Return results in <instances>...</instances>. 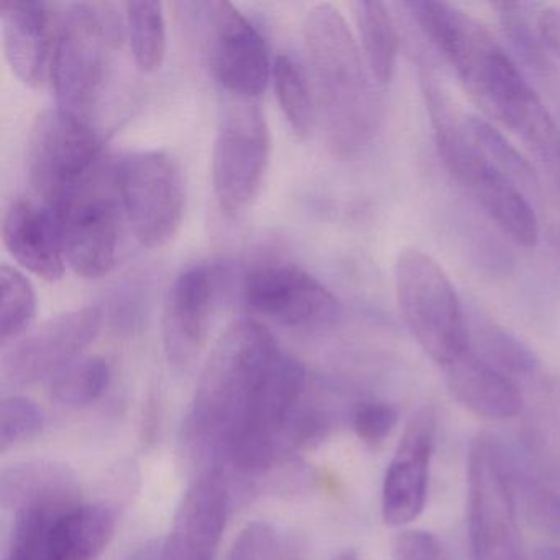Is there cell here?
Listing matches in <instances>:
<instances>
[{
    "label": "cell",
    "mask_w": 560,
    "mask_h": 560,
    "mask_svg": "<svg viewBox=\"0 0 560 560\" xmlns=\"http://www.w3.org/2000/svg\"><path fill=\"white\" fill-rule=\"evenodd\" d=\"M468 346L508 376H529L539 366V360L523 340L490 320H475L474 326H468Z\"/></svg>",
    "instance_id": "obj_26"
},
{
    "label": "cell",
    "mask_w": 560,
    "mask_h": 560,
    "mask_svg": "<svg viewBox=\"0 0 560 560\" xmlns=\"http://www.w3.org/2000/svg\"><path fill=\"white\" fill-rule=\"evenodd\" d=\"M467 129L475 145L498 170L523 189L536 188L537 176L533 166L497 129L478 117H468Z\"/></svg>",
    "instance_id": "obj_30"
},
{
    "label": "cell",
    "mask_w": 560,
    "mask_h": 560,
    "mask_svg": "<svg viewBox=\"0 0 560 560\" xmlns=\"http://www.w3.org/2000/svg\"><path fill=\"white\" fill-rule=\"evenodd\" d=\"M304 366L281 352L232 432L224 460L241 474H264L307 435L323 431V416L304 411Z\"/></svg>",
    "instance_id": "obj_4"
},
{
    "label": "cell",
    "mask_w": 560,
    "mask_h": 560,
    "mask_svg": "<svg viewBox=\"0 0 560 560\" xmlns=\"http://www.w3.org/2000/svg\"><path fill=\"white\" fill-rule=\"evenodd\" d=\"M396 301L402 323L421 349L444 369L468 349V323L441 265L418 248L399 254Z\"/></svg>",
    "instance_id": "obj_7"
},
{
    "label": "cell",
    "mask_w": 560,
    "mask_h": 560,
    "mask_svg": "<svg viewBox=\"0 0 560 560\" xmlns=\"http://www.w3.org/2000/svg\"><path fill=\"white\" fill-rule=\"evenodd\" d=\"M438 149L448 172L474 195L488 218L521 247H536L539 221L524 189L480 152L468 129Z\"/></svg>",
    "instance_id": "obj_11"
},
{
    "label": "cell",
    "mask_w": 560,
    "mask_h": 560,
    "mask_svg": "<svg viewBox=\"0 0 560 560\" xmlns=\"http://www.w3.org/2000/svg\"><path fill=\"white\" fill-rule=\"evenodd\" d=\"M303 31L327 142L337 155H359L376 129L372 74L362 50L334 5H314Z\"/></svg>",
    "instance_id": "obj_2"
},
{
    "label": "cell",
    "mask_w": 560,
    "mask_h": 560,
    "mask_svg": "<svg viewBox=\"0 0 560 560\" xmlns=\"http://www.w3.org/2000/svg\"><path fill=\"white\" fill-rule=\"evenodd\" d=\"M37 314V294L18 268H0V342L2 347L31 329Z\"/></svg>",
    "instance_id": "obj_29"
},
{
    "label": "cell",
    "mask_w": 560,
    "mask_h": 560,
    "mask_svg": "<svg viewBox=\"0 0 560 560\" xmlns=\"http://www.w3.org/2000/svg\"><path fill=\"white\" fill-rule=\"evenodd\" d=\"M398 424V409L383 401H365L357 406L352 425L363 444L378 447L395 431Z\"/></svg>",
    "instance_id": "obj_34"
},
{
    "label": "cell",
    "mask_w": 560,
    "mask_h": 560,
    "mask_svg": "<svg viewBox=\"0 0 560 560\" xmlns=\"http://www.w3.org/2000/svg\"><path fill=\"white\" fill-rule=\"evenodd\" d=\"M271 560H303L300 542L293 537H280Z\"/></svg>",
    "instance_id": "obj_38"
},
{
    "label": "cell",
    "mask_w": 560,
    "mask_h": 560,
    "mask_svg": "<svg viewBox=\"0 0 560 560\" xmlns=\"http://www.w3.org/2000/svg\"><path fill=\"white\" fill-rule=\"evenodd\" d=\"M500 14L501 27L510 40L521 60L540 77H549L552 73V63L546 47L540 42L537 28H533L527 18V5L523 4H497Z\"/></svg>",
    "instance_id": "obj_31"
},
{
    "label": "cell",
    "mask_w": 560,
    "mask_h": 560,
    "mask_svg": "<svg viewBox=\"0 0 560 560\" xmlns=\"http://www.w3.org/2000/svg\"><path fill=\"white\" fill-rule=\"evenodd\" d=\"M444 370L452 398L474 415L491 421H506L520 415L523 396L516 383L485 362L470 346Z\"/></svg>",
    "instance_id": "obj_21"
},
{
    "label": "cell",
    "mask_w": 560,
    "mask_h": 560,
    "mask_svg": "<svg viewBox=\"0 0 560 560\" xmlns=\"http://www.w3.org/2000/svg\"><path fill=\"white\" fill-rule=\"evenodd\" d=\"M110 366L103 357H81L51 380V398L68 408L93 405L106 393Z\"/></svg>",
    "instance_id": "obj_28"
},
{
    "label": "cell",
    "mask_w": 560,
    "mask_h": 560,
    "mask_svg": "<svg viewBox=\"0 0 560 560\" xmlns=\"http://www.w3.org/2000/svg\"><path fill=\"white\" fill-rule=\"evenodd\" d=\"M534 560H560V546H544L536 550Z\"/></svg>",
    "instance_id": "obj_39"
},
{
    "label": "cell",
    "mask_w": 560,
    "mask_h": 560,
    "mask_svg": "<svg viewBox=\"0 0 560 560\" xmlns=\"http://www.w3.org/2000/svg\"><path fill=\"white\" fill-rule=\"evenodd\" d=\"M467 530L471 560H527L517 526L513 462L490 434L468 451Z\"/></svg>",
    "instance_id": "obj_6"
},
{
    "label": "cell",
    "mask_w": 560,
    "mask_h": 560,
    "mask_svg": "<svg viewBox=\"0 0 560 560\" xmlns=\"http://www.w3.org/2000/svg\"><path fill=\"white\" fill-rule=\"evenodd\" d=\"M211 24V67L229 96L257 100L271 77L267 45L252 22L225 0L206 4Z\"/></svg>",
    "instance_id": "obj_14"
},
{
    "label": "cell",
    "mask_w": 560,
    "mask_h": 560,
    "mask_svg": "<svg viewBox=\"0 0 560 560\" xmlns=\"http://www.w3.org/2000/svg\"><path fill=\"white\" fill-rule=\"evenodd\" d=\"M536 28L546 50L560 58V8L544 9L537 18Z\"/></svg>",
    "instance_id": "obj_37"
},
{
    "label": "cell",
    "mask_w": 560,
    "mask_h": 560,
    "mask_svg": "<svg viewBox=\"0 0 560 560\" xmlns=\"http://www.w3.org/2000/svg\"><path fill=\"white\" fill-rule=\"evenodd\" d=\"M58 27L51 86L61 109L88 120L110 80L116 31L107 15L91 4L70 5Z\"/></svg>",
    "instance_id": "obj_8"
},
{
    "label": "cell",
    "mask_w": 560,
    "mask_h": 560,
    "mask_svg": "<svg viewBox=\"0 0 560 560\" xmlns=\"http://www.w3.org/2000/svg\"><path fill=\"white\" fill-rule=\"evenodd\" d=\"M103 142L88 120L55 107L38 114L28 139V178L57 211L101 185Z\"/></svg>",
    "instance_id": "obj_5"
},
{
    "label": "cell",
    "mask_w": 560,
    "mask_h": 560,
    "mask_svg": "<svg viewBox=\"0 0 560 560\" xmlns=\"http://www.w3.org/2000/svg\"><path fill=\"white\" fill-rule=\"evenodd\" d=\"M45 415L24 396H9L0 405V451L5 452L40 434Z\"/></svg>",
    "instance_id": "obj_32"
},
{
    "label": "cell",
    "mask_w": 560,
    "mask_h": 560,
    "mask_svg": "<svg viewBox=\"0 0 560 560\" xmlns=\"http://www.w3.org/2000/svg\"><path fill=\"white\" fill-rule=\"evenodd\" d=\"M435 435L438 412L432 406L419 409L406 424L383 478L382 516L386 526H406L424 511Z\"/></svg>",
    "instance_id": "obj_16"
},
{
    "label": "cell",
    "mask_w": 560,
    "mask_h": 560,
    "mask_svg": "<svg viewBox=\"0 0 560 560\" xmlns=\"http://www.w3.org/2000/svg\"><path fill=\"white\" fill-rule=\"evenodd\" d=\"M275 94L281 113L288 124L301 139H306L314 127L316 109H314L313 88L300 65L290 55H278L271 68Z\"/></svg>",
    "instance_id": "obj_27"
},
{
    "label": "cell",
    "mask_w": 560,
    "mask_h": 560,
    "mask_svg": "<svg viewBox=\"0 0 560 560\" xmlns=\"http://www.w3.org/2000/svg\"><path fill=\"white\" fill-rule=\"evenodd\" d=\"M332 560H357V556L352 550H343L339 556L334 557Z\"/></svg>",
    "instance_id": "obj_40"
},
{
    "label": "cell",
    "mask_w": 560,
    "mask_h": 560,
    "mask_svg": "<svg viewBox=\"0 0 560 560\" xmlns=\"http://www.w3.org/2000/svg\"><path fill=\"white\" fill-rule=\"evenodd\" d=\"M393 560H448L445 547L435 534L406 529L393 540Z\"/></svg>",
    "instance_id": "obj_35"
},
{
    "label": "cell",
    "mask_w": 560,
    "mask_h": 560,
    "mask_svg": "<svg viewBox=\"0 0 560 560\" xmlns=\"http://www.w3.org/2000/svg\"><path fill=\"white\" fill-rule=\"evenodd\" d=\"M9 560H32L31 557L22 556V553L11 552Z\"/></svg>",
    "instance_id": "obj_41"
},
{
    "label": "cell",
    "mask_w": 560,
    "mask_h": 560,
    "mask_svg": "<svg viewBox=\"0 0 560 560\" xmlns=\"http://www.w3.org/2000/svg\"><path fill=\"white\" fill-rule=\"evenodd\" d=\"M357 25L363 60L376 84L393 80L398 57V34L388 5L380 0H362L355 4Z\"/></svg>",
    "instance_id": "obj_24"
},
{
    "label": "cell",
    "mask_w": 560,
    "mask_h": 560,
    "mask_svg": "<svg viewBox=\"0 0 560 560\" xmlns=\"http://www.w3.org/2000/svg\"><path fill=\"white\" fill-rule=\"evenodd\" d=\"M126 24L137 68L145 74L156 73L166 57V21L162 2H127Z\"/></svg>",
    "instance_id": "obj_25"
},
{
    "label": "cell",
    "mask_w": 560,
    "mask_h": 560,
    "mask_svg": "<svg viewBox=\"0 0 560 560\" xmlns=\"http://www.w3.org/2000/svg\"><path fill=\"white\" fill-rule=\"evenodd\" d=\"M103 326L100 306H84L45 320L15 342L2 359V378L12 386L54 380L96 340Z\"/></svg>",
    "instance_id": "obj_12"
},
{
    "label": "cell",
    "mask_w": 560,
    "mask_h": 560,
    "mask_svg": "<svg viewBox=\"0 0 560 560\" xmlns=\"http://www.w3.org/2000/svg\"><path fill=\"white\" fill-rule=\"evenodd\" d=\"M278 540L280 537L270 524H248L235 539L228 560H271Z\"/></svg>",
    "instance_id": "obj_36"
},
{
    "label": "cell",
    "mask_w": 560,
    "mask_h": 560,
    "mask_svg": "<svg viewBox=\"0 0 560 560\" xmlns=\"http://www.w3.org/2000/svg\"><path fill=\"white\" fill-rule=\"evenodd\" d=\"M0 503L15 514L71 510L80 504L77 475L58 462H21L4 468L0 475Z\"/></svg>",
    "instance_id": "obj_22"
},
{
    "label": "cell",
    "mask_w": 560,
    "mask_h": 560,
    "mask_svg": "<svg viewBox=\"0 0 560 560\" xmlns=\"http://www.w3.org/2000/svg\"><path fill=\"white\" fill-rule=\"evenodd\" d=\"M228 478L219 465L202 470L179 503L162 560H214L229 514Z\"/></svg>",
    "instance_id": "obj_18"
},
{
    "label": "cell",
    "mask_w": 560,
    "mask_h": 560,
    "mask_svg": "<svg viewBox=\"0 0 560 560\" xmlns=\"http://www.w3.org/2000/svg\"><path fill=\"white\" fill-rule=\"evenodd\" d=\"M120 202L97 188L51 211L65 260L78 277L97 280L113 270L120 244Z\"/></svg>",
    "instance_id": "obj_15"
},
{
    "label": "cell",
    "mask_w": 560,
    "mask_h": 560,
    "mask_svg": "<svg viewBox=\"0 0 560 560\" xmlns=\"http://www.w3.org/2000/svg\"><path fill=\"white\" fill-rule=\"evenodd\" d=\"M116 523L110 504H77L51 527L40 560H96L109 546Z\"/></svg>",
    "instance_id": "obj_23"
},
{
    "label": "cell",
    "mask_w": 560,
    "mask_h": 560,
    "mask_svg": "<svg viewBox=\"0 0 560 560\" xmlns=\"http://www.w3.org/2000/svg\"><path fill=\"white\" fill-rule=\"evenodd\" d=\"M55 5L42 0H2L0 24L5 60L21 83L32 90L50 80Z\"/></svg>",
    "instance_id": "obj_19"
},
{
    "label": "cell",
    "mask_w": 560,
    "mask_h": 560,
    "mask_svg": "<svg viewBox=\"0 0 560 560\" xmlns=\"http://www.w3.org/2000/svg\"><path fill=\"white\" fill-rule=\"evenodd\" d=\"M218 273L199 264L183 270L170 284L163 304L162 339L166 359L186 370L205 349L218 296Z\"/></svg>",
    "instance_id": "obj_17"
},
{
    "label": "cell",
    "mask_w": 560,
    "mask_h": 560,
    "mask_svg": "<svg viewBox=\"0 0 560 560\" xmlns=\"http://www.w3.org/2000/svg\"><path fill=\"white\" fill-rule=\"evenodd\" d=\"M280 353L273 334L257 320L238 319L228 327L202 369L192 399L185 429L192 448L214 462L225 457L232 432Z\"/></svg>",
    "instance_id": "obj_3"
},
{
    "label": "cell",
    "mask_w": 560,
    "mask_h": 560,
    "mask_svg": "<svg viewBox=\"0 0 560 560\" xmlns=\"http://www.w3.org/2000/svg\"><path fill=\"white\" fill-rule=\"evenodd\" d=\"M271 159V136L254 101L232 97L212 150V189L222 212L237 218L260 192Z\"/></svg>",
    "instance_id": "obj_10"
},
{
    "label": "cell",
    "mask_w": 560,
    "mask_h": 560,
    "mask_svg": "<svg viewBox=\"0 0 560 560\" xmlns=\"http://www.w3.org/2000/svg\"><path fill=\"white\" fill-rule=\"evenodd\" d=\"M442 57L485 113L523 139L560 183V130L510 55L487 27L462 14Z\"/></svg>",
    "instance_id": "obj_1"
},
{
    "label": "cell",
    "mask_w": 560,
    "mask_h": 560,
    "mask_svg": "<svg viewBox=\"0 0 560 560\" xmlns=\"http://www.w3.org/2000/svg\"><path fill=\"white\" fill-rule=\"evenodd\" d=\"M117 198L133 235L143 247L159 248L178 234L186 191L178 163L163 152L124 156L114 172Z\"/></svg>",
    "instance_id": "obj_9"
},
{
    "label": "cell",
    "mask_w": 560,
    "mask_h": 560,
    "mask_svg": "<svg viewBox=\"0 0 560 560\" xmlns=\"http://www.w3.org/2000/svg\"><path fill=\"white\" fill-rule=\"evenodd\" d=\"M514 467V465H513ZM514 488L516 498L523 500L524 510L533 521L534 526L542 529L544 533L560 537V497L540 485L534 483L527 478L517 477L513 468Z\"/></svg>",
    "instance_id": "obj_33"
},
{
    "label": "cell",
    "mask_w": 560,
    "mask_h": 560,
    "mask_svg": "<svg viewBox=\"0 0 560 560\" xmlns=\"http://www.w3.org/2000/svg\"><path fill=\"white\" fill-rule=\"evenodd\" d=\"M244 300L254 313L288 327L329 326L342 310L316 277L291 264L254 268L245 277Z\"/></svg>",
    "instance_id": "obj_13"
},
{
    "label": "cell",
    "mask_w": 560,
    "mask_h": 560,
    "mask_svg": "<svg viewBox=\"0 0 560 560\" xmlns=\"http://www.w3.org/2000/svg\"><path fill=\"white\" fill-rule=\"evenodd\" d=\"M2 241L15 261L35 277L48 283L63 278L67 260L60 229L47 206L12 202L2 221Z\"/></svg>",
    "instance_id": "obj_20"
}]
</instances>
